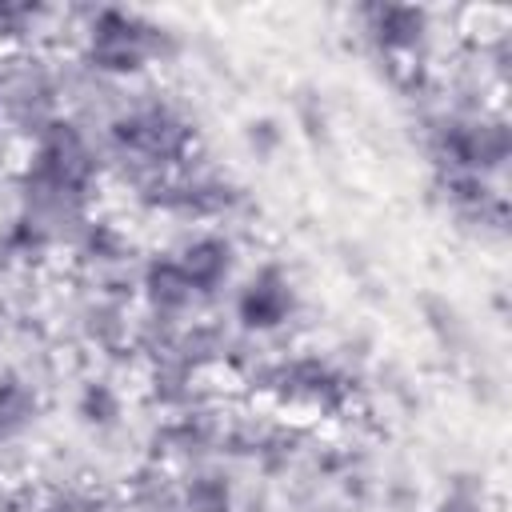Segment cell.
I'll return each instance as SVG.
<instances>
[{
    "label": "cell",
    "mask_w": 512,
    "mask_h": 512,
    "mask_svg": "<svg viewBox=\"0 0 512 512\" xmlns=\"http://www.w3.org/2000/svg\"><path fill=\"white\" fill-rule=\"evenodd\" d=\"M176 52V32L132 8L84 12V64L96 76L128 80Z\"/></svg>",
    "instance_id": "2"
},
{
    "label": "cell",
    "mask_w": 512,
    "mask_h": 512,
    "mask_svg": "<svg viewBox=\"0 0 512 512\" xmlns=\"http://www.w3.org/2000/svg\"><path fill=\"white\" fill-rule=\"evenodd\" d=\"M284 144V128L276 116H252L244 124V148L256 156V160H272Z\"/></svg>",
    "instance_id": "15"
},
{
    "label": "cell",
    "mask_w": 512,
    "mask_h": 512,
    "mask_svg": "<svg viewBox=\"0 0 512 512\" xmlns=\"http://www.w3.org/2000/svg\"><path fill=\"white\" fill-rule=\"evenodd\" d=\"M176 492H180V512H240L236 480L212 460L184 468V476L176 480Z\"/></svg>",
    "instance_id": "9"
},
{
    "label": "cell",
    "mask_w": 512,
    "mask_h": 512,
    "mask_svg": "<svg viewBox=\"0 0 512 512\" xmlns=\"http://www.w3.org/2000/svg\"><path fill=\"white\" fill-rule=\"evenodd\" d=\"M296 316H300V288H296L292 272L276 260L256 264L232 288V320L252 340L284 332Z\"/></svg>",
    "instance_id": "4"
},
{
    "label": "cell",
    "mask_w": 512,
    "mask_h": 512,
    "mask_svg": "<svg viewBox=\"0 0 512 512\" xmlns=\"http://www.w3.org/2000/svg\"><path fill=\"white\" fill-rule=\"evenodd\" d=\"M360 36L368 48L388 60L392 68L424 64V52L432 44V12L416 4H364L356 8Z\"/></svg>",
    "instance_id": "5"
},
{
    "label": "cell",
    "mask_w": 512,
    "mask_h": 512,
    "mask_svg": "<svg viewBox=\"0 0 512 512\" xmlns=\"http://www.w3.org/2000/svg\"><path fill=\"white\" fill-rule=\"evenodd\" d=\"M432 512H488V488L476 472H452Z\"/></svg>",
    "instance_id": "13"
},
{
    "label": "cell",
    "mask_w": 512,
    "mask_h": 512,
    "mask_svg": "<svg viewBox=\"0 0 512 512\" xmlns=\"http://www.w3.org/2000/svg\"><path fill=\"white\" fill-rule=\"evenodd\" d=\"M296 124L308 140H328V108L316 92H300L296 96Z\"/></svg>",
    "instance_id": "16"
},
{
    "label": "cell",
    "mask_w": 512,
    "mask_h": 512,
    "mask_svg": "<svg viewBox=\"0 0 512 512\" xmlns=\"http://www.w3.org/2000/svg\"><path fill=\"white\" fill-rule=\"evenodd\" d=\"M424 144L428 156L440 172H472L484 180L504 176L512 140H508V120L492 112H456L440 108L424 120Z\"/></svg>",
    "instance_id": "3"
},
{
    "label": "cell",
    "mask_w": 512,
    "mask_h": 512,
    "mask_svg": "<svg viewBox=\"0 0 512 512\" xmlns=\"http://www.w3.org/2000/svg\"><path fill=\"white\" fill-rule=\"evenodd\" d=\"M72 244H76V260H80L84 268H92L100 280L120 276L124 264L132 260V240H128V232H124L116 220H96V216H88V224L72 236Z\"/></svg>",
    "instance_id": "8"
},
{
    "label": "cell",
    "mask_w": 512,
    "mask_h": 512,
    "mask_svg": "<svg viewBox=\"0 0 512 512\" xmlns=\"http://www.w3.org/2000/svg\"><path fill=\"white\" fill-rule=\"evenodd\" d=\"M76 416L92 432H112L124 420V392L108 376H92L76 392Z\"/></svg>",
    "instance_id": "11"
},
{
    "label": "cell",
    "mask_w": 512,
    "mask_h": 512,
    "mask_svg": "<svg viewBox=\"0 0 512 512\" xmlns=\"http://www.w3.org/2000/svg\"><path fill=\"white\" fill-rule=\"evenodd\" d=\"M108 152L132 172L136 188L156 176L180 172L196 156V128L172 100H132L116 108L104 124Z\"/></svg>",
    "instance_id": "1"
},
{
    "label": "cell",
    "mask_w": 512,
    "mask_h": 512,
    "mask_svg": "<svg viewBox=\"0 0 512 512\" xmlns=\"http://www.w3.org/2000/svg\"><path fill=\"white\" fill-rule=\"evenodd\" d=\"M40 416V396L20 372H0V444L20 440Z\"/></svg>",
    "instance_id": "10"
},
{
    "label": "cell",
    "mask_w": 512,
    "mask_h": 512,
    "mask_svg": "<svg viewBox=\"0 0 512 512\" xmlns=\"http://www.w3.org/2000/svg\"><path fill=\"white\" fill-rule=\"evenodd\" d=\"M136 296L144 300V316H160V320H176V324H184V312L196 304L172 252H156L140 264Z\"/></svg>",
    "instance_id": "7"
},
{
    "label": "cell",
    "mask_w": 512,
    "mask_h": 512,
    "mask_svg": "<svg viewBox=\"0 0 512 512\" xmlns=\"http://www.w3.org/2000/svg\"><path fill=\"white\" fill-rule=\"evenodd\" d=\"M420 316H424V328L428 336L440 344V352L448 356H460L468 348V320L460 316V308L444 296H420Z\"/></svg>",
    "instance_id": "12"
},
{
    "label": "cell",
    "mask_w": 512,
    "mask_h": 512,
    "mask_svg": "<svg viewBox=\"0 0 512 512\" xmlns=\"http://www.w3.org/2000/svg\"><path fill=\"white\" fill-rule=\"evenodd\" d=\"M176 264L192 288L196 300H212L220 296L232 280H236V264H240V248L228 232H216V228H204L196 236H188L176 252Z\"/></svg>",
    "instance_id": "6"
},
{
    "label": "cell",
    "mask_w": 512,
    "mask_h": 512,
    "mask_svg": "<svg viewBox=\"0 0 512 512\" xmlns=\"http://www.w3.org/2000/svg\"><path fill=\"white\" fill-rule=\"evenodd\" d=\"M52 12L40 4H0V44L4 48H20L40 20H48Z\"/></svg>",
    "instance_id": "14"
}]
</instances>
